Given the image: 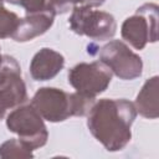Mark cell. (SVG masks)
<instances>
[{
	"label": "cell",
	"instance_id": "5b68a950",
	"mask_svg": "<svg viewBox=\"0 0 159 159\" xmlns=\"http://www.w3.org/2000/svg\"><path fill=\"white\" fill-rule=\"evenodd\" d=\"M71 27L82 35L92 39L104 40L116 32V22L112 15L92 10L91 7H77L71 16Z\"/></svg>",
	"mask_w": 159,
	"mask_h": 159
},
{
	"label": "cell",
	"instance_id": "7c38bea8",
	"mask_svg": "<svg viewBox=\"0 0 159 159\" xmlns=\"http://www.w3.org/2000/svg\"><path fill=\"white\" fill-rule=\"evenodd\" d=\"M19 19L14 12L6 11L1 6V0H0V37H6V36H12L16 26H17Z\"/></svg>",
	"mask_w": 159,
	"mask_h": 159
},
{
	"label": "cell",
	"instance_id": "6da1fadb",
	"mask_svg": "<svg viewBox=\"0 0 159 159\" xmlns=\"http://www.w3.org/2000/svg\"><path fill=\"white\" fill-rule=\"evenodd\" d=\"M134 106L125 99H103L92 107L88 127L108 150L122 149L130 140Z\"/></svg>",
	"mask_w": 159,
	"mask_h": 159
},
{
	"label": "cell",
	"instance_id": "ba28073f",
	"mask_svg": "<svg viewBox=\"0 0 159 159\" xmlns=\"http://www.w3.org/2000/svg\"><path fill=\"white\" fill-rule=\"evenodd\" d=\"M26 99L25 84L20 76V67L12 57L5 56L0 67V114Z\"/></svg>",
	"mask_w": 159,
	"mask_h": 159
},
{
	"label": "cell",
	"instance_id": "277c9868",
	"mask_svg": "<svg viewBox=\"0 0 159 159\" xmlns=\"http://www.w3.org/2000/svg\"><path fill=\"white\" fill-rule=\"evenodd\" d=\"M158 7L153 4H147L138 9L137 14L125 20L122 27L123 37L135 48L140 50L148 41L157 40V19Z\"/></svg>",
	"mask_w": 159,
	"mask_h": 159
},
{
	"label": "cell",
	"instance_id": "30bf717a",
	"mask_svg": "<svg viewBox=\"0 0 159 159\" xmlns=\"http://www.w3.org/2000/svg\"><path fill=\"white\" fill-rule=\"evenodd\" d=\"M63 57L50 50L42 48L32 60L31 63V75L37 81H45L53 77L63 67Z\"/></svg>",
	"mask_w": 159,
	"mask_h": 159
},
{
	"label": "cell",
	"instance_id": "9c48e42d",
	"mask_svg": "<svg viewBox=\"0 0 159 159\" xmlns=\"http://www.w3.org/2000/svg\"><path fill=\"white\" fill-rule=\"evenodd\" d=\"M53 15L55 10L51 6H48L47 9L41 10L36 15L20 20L12 34V37L17 41H27L34 39L35 36L45 32L46 29L51 26Z\"/></svg>",
	"mask_w": 159,
	"mask_h": 159
},
{
	"label": "cell",
	"instance_id": "9a60e30c",
	"mask_svg": "<svg viewBox=\"0 0 159 159\" xmlns=\"http://www.w3.org/2000/svg\"><path fill=\"white\" fill-rule=\"evenodd\" d=\"M2 57H1V55H0V67H1V63H2V60H1Z\"/></svg>",
	"mask_w": 159,
	"mask_h": 159
},
{
	"label": "cell",
	"instance_id": "8992f818",
	"mask_svg": "<svg viewBox=\"0 0 159 159\" xmlns=\"http://www.w3.org/2000/svg\"><path fill=\"white\" fill-rule=\"evenodd\" d=\"M68 81L80 94L94 98V96L104 91L111 82V71L107 66L98 62L91 65L81 63L71 70Z\"/></svg>",
	"mask_w": 159,
	"mask_h": 159
},
{
	"label": "cell",
	"instance_id": "4fadbf2b",
	"mask_svg": "<svg viewBox=\"0 0 159 159\" xmlns=\"http://www.w3.org/2000/svg\"><path fill=\"white\" fill-rule=\"evenodd\" d=\"M12 4H17V5H21L22 7H25L27 11H31V12H35V11H41V10H45L43 9V5H45V1L46 0H7Z\"/></svg>",
	"mask_w": 159,
	"mask_h": 159
},
{
	"label": "cell",
	"instance_id": "52a82bcc",
	"mask_svg": "<svg viewBox=\"0 0 159 159\" xmlns=\"http://www.w3.org/2000/svg\"><path fill=\"white\" fill-rule=\"evenodd\" d=\"M102 62L123 80H132L142 73V60L124 43L112 41L101 51Z\"/></svg>",
	"mask_w": 159,
	"mask_h": 159
},
{
	"label": "cell",
	"instance_id": "8fae6325",
	"mask_svg": "<svg viewBox=\"0 0 159 159\" xmlns=\"http://www.w3.org/2000/svg\"><path fill=\"white\" fill-rule=\"evenodd\" d=\"M158 77H153L148 81L142 92L137 97V109L144 116L149 118L158 117Z\"/></svg>",
	"mask_w": 159,
	"mask_h": 159
},
{
	"label": "cell",
	"instance_id": "2e32d148",
	"mask_svg": "<svg viewBox=\"0 0 159 159\" xmlns=\"http://www.w3.org/2000/svg\"><path fill=\"white\" fill-rule=\"evenodd\" d=\"M1 118H2V116H1V114H0V119H1Z\"/></svg>",
	"mask_w": 159,
	"mask_h": 159
},
{
	"label": "cell",
	"instance_id": "7a4b0ae2",
	"mask_svg": "<svg viewBox=\"0 0 159 159\" xmlns=\"http://www.w3.org/2000/svg\"><path fill=\"white\" fill-rule=\"evenodd\" d=\"M93 98L80 93L68 94L56 88L40 89L34 99L32 107L47 120H63L72 114H86L92 108Z\"/></svg>",
	"mask_w": 159,
	"mask_h": 159
},
{
	"label": "cell",
	"instance_id": "3957f363",
	"mask_svg": "<svg viewBox=\"0 0 159 159\" xmlns=\"http://www.w3.org/2000/svg\"><path fill=\"white\" fill-rule=\"evenodd\" d=\"M7 127L17 133L20 135V142L30 149L41 147L46 142V127L41 120L40 113L32 106L22 107L12 112L9 116Z\"/></svg>",
	"mask_w": 159,
	"mask_h": 159
},
{
	"label": "cell",
	"instance_id": "5bb4252c",
	"mask_svg": "<svg viewBox=\"0 0 159 159\" xmlns=\"http://www.w3.org/2000/svg\"><path fill=\"white\" fill-rule=\"evenodd\" d=\"M86 0H52L50 6L53 10H60V11H66V9L68 6H71L72 4L76 2H84Z\"/></svg>",
	"mask_w": 159,
	"mask_h": 159
}]
</instances>
